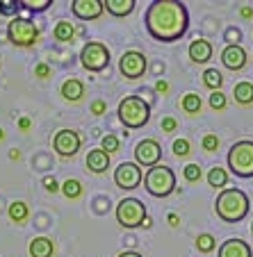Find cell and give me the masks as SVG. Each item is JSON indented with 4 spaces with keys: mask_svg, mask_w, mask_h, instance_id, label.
<instances>
[{
    "mask_svg": "<svg viewBox=\"0 0 253 257\" xmlns=\"http://www.w3.org/2000/svg\"><path fill=\"white\" fill-rule=\"evenodd\" d=\"M155 89H157V91H160V93H164V91H169V84H166L164 80H160V82L155 84Z\"/></svg>",
    "mask_w": 253,
    "mask_h": 257,
    "instance_id": "f35d334b",
    "label": "cell"
},
{
    "mask_svg": "<svg viewBox=\"0 0 253 257\" xmlns=\"http://www.w3.org/2000/svg\"><path fill=\"white\" fill-rule=\"evenodd\" d=\"M28 250L32 257H50L55 252V246L48 237H34L32 241H30Z\"/></svg>",
    "mask_w": 253,
    "mask_h": 257,
    "instance_id": "ac0fdd59",
    "label": "cell"
},
{
    "mask_svg": "<svg viewBox=\"0 0 253 257\" xmlns=\"http://www.w3.org/2000/svg\"><path fill=\"white\" fill-rule=\"evenodd\" d=\"M219 257H253V250L242 239H226L219 246Z\"/></svg>",
    "mask_w": 253,
    "mask_h": 257,
    "instance_id": "9a60e30c",
    "label": "cell"
},
{
    "mask_svg": "<svg viewBox=\"0 0 253 257\" xmlns=\"http://www.w3.org/2000/svg\"><path fill=\"white\" fill-rule=\"evenodd\" d=\"M119 257H144V255H139V252H135V250H126V252H121Z\"/></svg>",
    "mask_w": 253,
    "mask_h": 257,
    "instance_id": "ab89813d",
    "label": "cell"
},
{
    "mask_svg": "<svg viewBox=\"0 0 253 257\" xmlns=\"http://www.w3.org/2000/svg\"><path fill=\"white\" fill-rule=\"evenodd\" d=\"M119 71H121V75L126 80L141 78L144 71H146V57L141 53H137V50H128V53H123L121 59H119Z\"/></svg>",
    "mask_w": 253,
    "mask_h": 257,
    "instance_id": "30bf717a",
    "label": "cell"
},
{
    "mask_svg": "<svg viewBox=\"0 0 253 257\" xmlns=\"http://www.w3.org/2000/svg\"><path fill=\"white\" fill-rule=\"evenodd\" d=\"M44 187H46L48 191H53V194L59 189V185H57V180H55V178H46V180H44Z\"/></svg>",
    "mask_w": 253,
    "mask_h": 257,
    "instance_id": "74e56055",
    "label": "cell"
},
{
    "mask_svg": "<svg viewBox=\"0 0 253 257\" xmlns=\"http://www.w3.org/2000/svg\"><path fill=\"white\" fill-rule=\"evenodd\" d=\"M62 194L66 196V198H80V194H82V185H80V180L75 178H68L66 182L62 185Z\"/></svg>",
    "mask_w": 253,
    "mask_h": 257,
    "instance_id": "4316f807",
    "label": "cell"
},
{
    "mask_svg": "<svg viewBox=\"0 0 253 257\" xmlns=\"http://www.w3.org/2000/svg\"><path fill=\"white\" fill-rule=\"evenodd\" d=\"M248 209H251L248 196L242 189H235V187L221 189L219 196H217V203H214V212H217V216L224 223H239V221H244Z\"/></svg>",
    "mask_w": 253,
    "mask_h": 257,
    "instance_id": "7a4b0ae2",
    "label": "cell"
},
{
    "mask_svg": "<svg viewBox=\"0 0 253 257\" xmlns=\"http://www.w3.org/2000/svg\"><path fill=\"white\" fill-rule=\"evenodd\" d=\"M210 107H212L214 112H221L226 109V96L221 91H212L210 93Z\"/></svg>",
    "mask_w": 253,
    "mask_h": 257,
    "instance_id": "f546056e",
    "label": "cell"
},
{
    "mask_svg": "<svg viewBox=\"0 0 253 257\" xmlns=\"http://www.w3.org/2000/svg\"><path fill=\"white\" fill-rule=\"evenodd\" d=\"M146 30L153 39L162 41V44H171L178 41L190 28V14L183 3L176 0H155L151 3L144 16Z\"/></svg>",
    "mask_w": 253,
    "mask_h": 257,
    "instance_id": "6da1fadb",
    "label": "cell"
},
{
    "mask_svg": "<svg viewBox=\"0 0 253 257\" xmlns=\"http://www.w3.org/2000/svg\"><path fill=\"white\" fill-rule=\"evenodd\" d=\"M101 148L110 155V153H117L119 151V139L114 135H105L103 137V141H101Z\"/></svg>",
    "mask_w": 253,
    "mask_h": 257,
    "instance_id": "4dcf8cb0",
    "label": "cell"
},
{
    "mask_svg": "<svg viewBox=\"0 0 253 257\" xmlns=\"http://www.w3.org/2000/svg\"><path fill=\"white\" fill-rule=\"evenodd\" d=\"M196 248H199L201 252H212L214 248H217V239L212 237V234H199L196 237Z\"/></svg>",
    "mask_w": 253,
    "mask_h": 257,
    "instance_id": "83f0119b",
    "label": "cell"
},
{
    "mask_svg": "<svg viewBox=\"0 0 253 257\" xmlns=\"http://www.w3.org/2000/svg\"><path fill=\"white\" fill-rule=\"evenodd\" d=\"M34 73H37L39 78H50V66L48 64H37V66H34Z\"/></svg>",
    "mask_w": 253,
    "mask_h": 257,
    "instance_id": "8d00e7d4",
    "label": "cell"
},
{
    "mask_svg": "<svg viewBox=\"0 0 253 257\" xmlns=\"http://www.w3.org/2000/svg\"><path fill=\"white\" fill-rule=\"evenodd\" d=\"M7 214H10V218L14 221V223H23L25 218H28V205H25L23 200H16V203L10 205Z\"/></svg>",
    "mask_w": 253,
    "mask_h": 257,
    "instance_id": "d4e9b609",
    "label": "cell"
},
{
    "mask_svg": "<svg viewBox=\"0 0 253 257\" xmlns=\"http://www.w3.org/2000/svg\"><path fill=\"white\" fill-rule=\"evenodd\" d=\"M103 5H105V10L112 16H128L132 14L137 3L135 0H103Z\"/></svg>",
    "mask_w": 253,
    "mask_h": 257,
    "instance_id": "d6986e66",
    "label": "cell"
},
{
    "mask_svg": "<svg viewBox=\"0 0 253 257\" xmlns=\"http://www.w3.org/2000/svg\"><path fill=\"white\" fill-rule=\"evenodd\" d=\"M228 169L237 178H253V141L244 139L230 146Z\"/></svg>",
    "mask_w": 253,
    "mask_h": 257,
    "instance_id": "5b68a950",
    "label": "cell"
},
{
    "mask_svg": "<svg viewBox=\"0 0 253 257\" xmlns=\"http://www.w3.org/2000/svg\"><path fill=\"white\" fill-rule=\"evenodd\" d=\"M3 139H5V135H3V130H0V141H3Z\"/></svg>",
    "mask_w": 253,
    "mask_h": 257,
    "instance_id": "f6af8a7d",
    "label": "cell"
},
{
    "mask_svg": "<svg viewBox=\"0 0 253 257\" xmlns=\"http://www.w3.org/2000/svg\"><path fill=\"white\" fill-rule=\"evenodd\" d=\"M239 14H242L244 19H251V16H253V10H251V7H244V10L239 12Z\"/></svg>",
    "mask_w": 253,
    "mask_h": 257,
    "instance_id": "60d3db41",
    "label": "cell"
},
{
    "mask_svg": "<svg viewBox=\"0 0 253 257\" xmlns=\"http://www.w3.org/2000/svg\"><path fill=\"white\" fill-rule=\"evenodd\" d=\"M144 187L155 198H166L176 191V173L164 164H157L146 171L144 175Z\"/></svg>",
    "mask_w": 253,
    "mask_h": 257,
    "instance_id": "277c9868",
    "label": "cell"
},
{
    "mask_svg": "<svg viewBox=\"0 0 253 257\" xmlns=\"http://www.w3.org/2000/svg\"><path fill=\"white\" fill-rule=\"evenodd\" d=\"M107 112V105L105 100H94L92 102V114H96V116H101V114Z\"/></svg>",
    "mask_w": 253,
    "mask_h": 257,
    "instance_id": "e575fe53",
    "label": "cell"
},
{
    "mask_svg": "<svg viewBox=\"0 0 253 257\" xmlns=\"http://www.w3.org/2000/svg\"><path fill=\"white\" fill-rule=\"evenodd\" d=\"M80 144H82V139L75 130H59L53 137V148L59 157H73L80 151Z\"/></svg>",
    "mask_w": 253,
    "mask_h": 257,
    "instance_id": "7c38bea8",
    "label": "cell"
},
{
    "mask_svg": "<svg viewBox=\"0 0 253 257\" xmlns=\"http://www.w3.org/2000/svg\"><path fill=\"white\" fill-rule=\"evenodd\" d=\"M105 5L103 0H73L71 3V12L78 16L80 21H94L103 14Z\"/></svg>",
    "mask_w": 253,
    "mask_h": 257,
    "instance_id": "4fadbf2b",
    "label": "cell"
},
{
    "mask_svg": "<svg viewBox=\"0 0 253 257\" xmlns=\"http://www.w3.org/2000/svg\"><path fill=\"white\" fill-rule=\"evenodd\" d=\"M201 144H203V151L214 153L217 148H219V137H217V135H205Z\"/></svg>",
    "mask_w": 253,
    "mask_h": 257,
    "instance_id": "836d02e7",
    "label": "cell"
},
{
    "mask_svg": "<svg viewBox=\"0 0 253 257\" xmlns=\"http://www.w3.org/2000/svg\"><path fill=\"white\" fill-rule=\"evenodd\" d=\"M53 34H55V39L62 41V44H66V41H73V37H75L73 23H68V21H59V23L55 25Z\"/></svg>",
    "mask_w": 253,
    "mask_h": 257,
    "instance_id": "7402d4cb",
    "label": "cell"
},
{
    "mask_svg": "<svg viewBox=\"0 0 253 257\" xmlns=\"http://www.w3.org/2000/svg\"><path fill=\"white\" fill-rule=\"evenodd\" d=\"M221 64L228 71H242L244 64H246V50L239 44H228L221 53Z\"/></svg>",
    "mask_w": 253,
    "mask_h": 257,
    "instance_id": "5bb4252c",
    "label": "cell"
},
{
    "mask_svg": "<svg viewBox=\"0 0 253 257\" xmlns=\"http://www.w3.org/2000/svg\"><path fill=\"white\" fill-rule=\"evenodd\" d=\"M19 125L23 127V130H28V127H30V121H28V118H21V121H19Z\"/></svg>",
    "mask_w": 253,
    "mask_h": 257,
    "instance_id": "b9f144b4",
    "label": "cell"
},
{
    "mask_svg": "<svg viewBox=\"0 0 253 257\" xmlns=\"http://www.w3.org/2000/svg\"><path fill=\"white\" fill-rule=\"evenodd\" d=\"M141 180H144V173H141V166L137 162H121L114 171V185L119 189H137L141 185Z\"/></svg>",
    "mask_w": 253,
    "mask_h": 257,
    "instance_id": "9c48e42d",
    "label": "cell"
},
{
    "mask_svg": "<svg viewBox=\"0 0 253 257\" xmlns=\"http://www.w3.org/2000/svg\"><path fill=\"white\" fill-rule=\"evenodd\" d=\"M251 232H253V225H251Z\"/></svg>",
    "mask_w": 253,
    "mask_h": 257,
    "instance_id": "bcb514c9",
    "label": "cell"
},
{
    "mask_svg": "<svg viewBox=\"0 0 253 257\" xmlns=\"http://www.w3.org/2000/svg\"><path fill=\"white\" fill-rule=\"evenodd\" d=\"M160 157H162V148L155 139H141L135 146V162L139 166L153 169V166L160 164Z\"/></svg>",
    "mask_w": 253,
    "mask_h": 257,
    "instance_id": "8fae6325",
    "label": "cell"
},
{
    "mask_svg": "<svg viewBox=\"0 0 253 257\" xmlns=\"http://www.w3.org/2000/svg\"><path fill=\"white\" fill-rule=\"evenodd\" d=\"M203 84L208 89H212V91H219L221 84H224V75H221L217 68H205L203 73Z\"/></svg>",
    "mask_w": 253,
    "mask_h": 257,
    "instance_id": "603a6c76",
    "label": "cell"
},
{
    "mask_svg": "<svg viewBox=\"0 0 253 257\" xmlns=\"http://www.w3.org/2000/svg\"><path fill=\"white\" fill-rule=\"evenodd\" d=\"M226 182H228V173H226L224 169H219V166L210 169V173H208V185L210 187H214V189H224Z\"/></svg>",
    "mask_w": 253,
    "mask_h": 257,
    "instance_id": "cb8c5ba5",
    "label": "cell"
},
{
    "mask_svg": "<svg viewBox=\"0 0 253 257\" xmlns=\"http://www.w3.org/2000/svg\"><path fill=\"white\" fill-rule=\"evenodd\" d=\"M151 118V105L144 102L139 96H126L119 102V121L130 130L144 127Z\"/></svg>",
    "mask_w": 253,
    "mask_h": 257,
    "instance_id": "3957f363",
    "label": "cell"
},
{
    "mask_svg": "<svg viewBox=\"0 0 253 257\" xmlns=\"http://www.w3.org/2000/svg\"><path fill=\"white\" fill-rule=\"evenodd\" d=\"M190 148H192V146H190V141H187V139H176L174 141V153L178 157L190 155Z\"/></svg>",
    "mask_w": 253,
    "mask_h": 257,
    "instance_id": "d6a6232c",
    "label": "cell"
},
{
    "mask_svg": "<svg viewBox=\"0 0 253 257\" xmlns=\"http://www.w3.org/2000/svg\"><path fill=\"white\" fill-rule=\"evenodd\" d=\"M201 105H203V102H201L199 93H185V96H183V102H180V107H183L187 114H199Z\"/></svg>",
    "mask_w": 253,
    "mask_h": 257,
    "instance_id": "484cf974",
    "label": "cell"
},
{
    "mask_svg": "<svg viewBox=\"0 0 253 257\" xmlns=\"http://www.w3.org/2000/svg\"><path fill=\"white\" fill-rule=\"evenodd\" d=\"M146 216H148L146 207L137 198H123L121 203L117 205V221H119V225H123V228H128V230L144 225V218Z\"/></svg>",
    "mask_w": 253,
    "mask_h": 257,
    "instance_id": "52a82bcc",
    "label": "cell"
},
{
    "mask_svg": "<svg viewBox=\"0 0 253 257\" xmlns=\"http://www.w3.org/2000/svg\"><path fill=\"white\" fill-rule=\"evenodd\" d=\"M107 166H110V155H107L103 148L89 151V155H87V169L92 171V173H105Z\"/></svg>",
    "mask_w": 253,
    "mask_h": 257,
    "instance_id": "e0dca14e",
    "label": "cell"
},
{
    "mask_svg": "<svg viewBox=\"0 0 253 257\" xmlns=\"http://www.w3.org/2000/svg\"><path fill=\"white\" fill-rule=\"evenodd\" d=\"M183 175H185L187 182H199L201 180V166L199 164H187L183 169Z\"/></svg>",
    "mask_w": 253,
    "mask_h": 257,
    "instance_id": "1f68e13d",
    "label": "cell"
},
{
    "mask_svg": "<svg viewBox=\"0 0 253 257\" xmlns=\"http://www.w3.org/2000/svg\"><path fill=\"white\" fill-rule=\"evenodd\" d=\"M176 127H178V121H176L174 116H166V118H162V130H164V132H174Z\"/></svg>",
    "mask_w": 253,
    "mask_h": 257,
    "instance_id": "d590c367",
    "label": "cell"
},
{
    "mask_svg": "<svg viewBox=\"0 0 253 257\" xmlns=\"http://www.w3.org/2000/svg\"><path fill=\"white\" fill-rule=\"evenodd\" d=\"M7 37L14 46L21 48H30L39 41V28L32 23L30 19H12L7 25Z\"/></svg>",
    "mask_w": 253,
    "mask_h": 257,
    "instance_id": "8992f818",
    "label": "cell"
},
{
    "mask_svg": "<svg viewBox=\"0 0 253 257\" xmlns=\"http://www.w3.org/2000/svg\"><path fill=\"white\" fill-rule=\"evenodd\" d=\"M169 223L171 225H178V216H176V214H169Z\"/></svg>",
    "mask_w": 253,
    "mask_h": 257,
    "instance_id": "7bdbcfd3",
    "label": "cell"
},
{
    "mask_svg": "<svg viewBox=\"0 0 253 257\" xmlns=\"http://www.w3.org/2000/svg\"><path fill=\"white\" fill-rule=\"evenodd\" d=\"M187 53H190V59L194 64H205L212 59V44L205 39H194L187 48Z\"/></svg>",
    "mask_w": 253,
    "mask_h": 257,
    "instance_id": "2e32d148",
    "label": "cell"
},
{
    "mask_svg": "<svg viewBox=\"0 0 253 257\" xmlns=\"http://www.w3.org/2000/svg\"><path fill=\"white\" fill-rule=\"evenodd\" d=\"M80 62H82V66L87 68V71L101 73V71H105L107 64H110V50H107V46L101 44V41H89L82 48V53H80Z\"/></svg>",
    "mask_w": 253,
    "mask_h": 257,
    "instance_id": "ba28073f",
    "label": "cell"
},
{
    "mask_svg": "<svg viewBox=\"0 0 253 257\" xmlns=\"http://www.w3.org/2000/svg\"><path fill=\"white\" fill-rule=\"evenodd\" d=\"M10 157H12V160H19L21 153H19V151H12V155H10Z\"/></svg>",
    "mask_w": 253,
    "mask_h": 257,
    "instance_id": "ee69618b",
    "label": "cell"
},
{
    "mask_svg": "<svg viewBox=\"0 0 253 257\" xmlns=\"http://www.w3.org/2000/svg\"><path fill=\"white\" fill-rule=\"evenodd\" d=\"M233 96L239 105H251L253 102V82H237L233 89Z\"/></svg>",
    "mask_w": 253,
    "mask_h": 257,
    "instance_id": "44dd1931",
    "label": "cell"
},
{
    "mask_svg": "<svg viewBox=\"0 0 253 257\" xmlns=\"http://www.w3.org/2000/svg\"><path fill=\"white\" fill-rule=\"evenodd\" d=\"M62 96L66 98V100H71V102H78L80 98L85 96V84L80 82V80H75V78H68L66 82L62 84Z\"/></svg>",
    "mask_w": 253,
    "mask_h": 257,
    "instance_id": "ffe728a7",
    "label": "cell"
},
{
    "mask_svg": "<svg viewBox=\"0 0 253 257\" xmlns=\"http://www.w3.org/2000/svg\"><path fill=\"white\" fill-rule=\"evenodd\" d=\"M48 5H53V0H21L19 7H25L30 12H44L48 10Z\"/></svg>",
    "mask_w": 253,
    "mask_h": 257,
    "instance_id": "f1b7e54d",
    "label": "cell"
}]
</instances>
